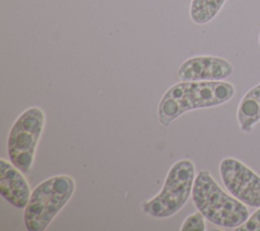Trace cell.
I'll use <instances>...</instances> for the list:
<instances>
[{"mask_svg": "<svg viewBox=\"0 0 260 231\" xmlns=\"http://www.w3.org/2000/svg\"><path fill=\"white\" fill-rule=\"evenodd\" d=\"M235 95V88L223 80H188L172 85L162 96L157 108L158 121L169 126L178 117L195 109L224 104Z\"/></svg>", "mask_w": 260, "mask_h": 231, "instance_id": "1", "label": "cell"}, {"mask_svg": "<svg viewBox=\"0 0 260 231\" xmlns=\"http://www.w3.org/2000/svg\"><path fill=\"white\" fill-rule=\"evenodd\" d=\"M191 195L196 209L216 226L233 229L249 218L246 205L225 193L207 170L196 175Z\"/></svg>", "mask_w": 260, "mask_h": 231, "instance_id": "2", "label": "cell"}, {"mask_svg": "<svg viewBox=\"0 0 260 231\" xmlns=\"http://www.w3.org/2000/svg\"><path fill=\"white\" fill-rule=\"evenodd\" d=\"M75 182L69 175L52 176L31 191L24 208L23 222L28 231L45 230L73 195Z\"/></svg>", "mask_w": 260, "mask_h": 231, "instance_id": "3", "label": "cell"}, {"mask_svg": "<svg viewBox=\"0 0 260 231\" xmlns=\"http://www.w3.org/2000/svg\"><path fill=\"white\" fill-rule=\"evenodd\" d=\"M195 177V166L191 160L177 161L170 168L160 191L142 204L143 212L158 219L175 215L192 194Z\"/></svg>", "mask_w": 260, "mask_h": 231, "instance_id": "4", "label": "cell"}, {"mask_svg": "<svg viewBox=\"0 0 260 231\" xmlns=\"http://www.w3.org/2000/svg\"><path fill=\"white\" fill-rule=\"evenodd\" d=\"M45 126V114L39 107L24 110L12 124L7 138L10 162L24 174L29 173L38 142Z\"/></svg>", "mask_w": 260, "mask_h": 231, "instance_id": "5", "label": "cell"}, {"mask_svg": "<svg viewBox=\"0 0 260 231\" xmlns=\"http://www.w3.org/2000/svg\"><path fill=\"white\" fill-rule=\"evenodd\" d=\"M219 173L226 189L243 204L260 208V176L235 158H224Z\"/></svg>", "mask_w": 260, "mask_h": 231, "instance_id": "6", "label": "cell"}, {"mask_svg": "<svg viewBox=\"0 0 260 231\" xmlns=\"http://www.w3.org/2000/svg\"><path fill=\"white\" fill-rule=\"evenodd\" d=\"M234 67L224 58L203 55L185 60L178 68L177 75L183 81L222 80L232 75Z\"/></svg>", "mask_w": 260, "mask_h": 231, "instance_id": "7", "label": "cell"}, {"mask_svg": "<svg viewBox=\"0 0 260 231\" xmlns=\"http://www.w3.org/2000/svg\"><path fill=\"white\" fill-rule=\"evenodd\" d=\"M22 173L11 162L0 160L1 195L10 205L20 210L26 207L31 194L29 184Z\"/></svg>", "mask_w": 260, "mask_h": 231, "instance_id": "8", "label": "cell"}, {"mask_svg": "<svg viewBox=\"0 0 260 231\" xmlns=\"http://www.w3.org/2000/svg\"><path fill=\"white\" fill-rule=\"evenodd\" d=\"M238 122L241 130L250 133L260 120V83L249 90L238 107Z\"/></svg>", "mask_w": 260, "mask_h": 231, "instance_id": "9", "label": "cell"}, {"mask_svg": "<svg viewBox=\"0 0 260 231\" xmlns=\"http://www.w3.org/2000/svg\"><path fill=\"white\" fill-rule=\"evenodd\" d=\"M226 0H192L190 4V18L196 24L211 21L219 12Z\"/></svg>", "mask_w": 260, "mask_h": 231, "instance_id": "10", "label": "cell"}, {"mask_svg": "<svg viewBox=\"0 0 260 231\" xmlns=\"http://www.w3.org/2000/svg\"><path fill=\"white\" fill-rule=\"evenodd\" d=\"M206 229L205 222H204V216L198 211L197 213H194L190 215L182 224L180 230L181 231H204Z\"/></svg>", "mask_w": 260, "mask_h": 231, "instance_id": "11", "label": "cell"}, {"mask_svg": "<svg viewBox=\"0 0 260 231\" xmlns=\"http://www.w3.org/2000/svg\"><path fill=\"white\" fill-rule=\"evenodd\" d=\"M235 229L237 231H260V209L254 212L242 225Z\"/></svg>", "mask_w": 260, "mask_h": 231, "instance_id": "12", "label": "cell"}, {"mask_svg": "<svg viewBox=\"0 0 260 231\" xmlns=\"http://www.w3.org/2000/svg\"><path fill=\"white\" fill-rule=\"evenodd\" d=\"M258 40H259V44H260V34H259V39Z\"/></svg>", "mask_w": 260, "mask_h": 231, "instance_id": "13", "label": "cell"}]
</instances>
